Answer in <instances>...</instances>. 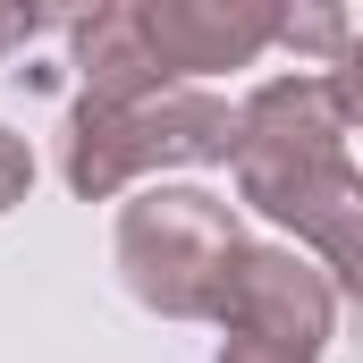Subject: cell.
I'll return each mask as SVG.
<instances>
[{
  "label": "cell",
  "mask_w": 363,
  "mask_h": 363,
  "mask_svg": "<svg viewBox=\"0 0 363 363\" xmlns=\"http://www.w3.org/2000/svg\"><path fill=\"white\" fill-rule=\"evenodd\" d=\"M237 203H254L279 228H304L338 186L355 178L347 161V118L330 101V77H271L237 110Z\"/></svg>",
  "instance_id": "obj_1"
},
{
  "label": "cell",
  "mask_w": 363,
  "mask_h": 363,
  "mask_svg": "<svg viewBox=\"0 0 363 363\" xmlns=\"http://www.w3.org/2000/svg\"><path fill=\"white\" fill-rule=\"evenodd\" d=\"M237 254H245V228L203 186H144L118 211V279L161 321H211Z\"/></svg>",
  "instance_id": "obj_2"
},
{
  "label": "cell",
  "mask_w": 363,
  "mask_h": 363,
  "mask_svg": "<svg viewBox=\"0 0 363 363\" xmlns=\"http://www.w3.org/2000/svg\"><path fill=\"white\" fill-rule=\"evenodd\" d=\"M211 161H237V110L203 85H169L127 110L77 101L68 152H60V169L85 203H110L118 186L152 178V169H211Z\"/></svg>",
  "instance_id": "obj_3"
},
{
  "label": "cell",
  "mask_w": 363,
  "mask_h": 363,
  "mask_svg": "<svg viewBox=\"0 0 363 363\" xmlns=\"http://www.w3.org/2000/svg\"><path fill=\"white\" fill-rule=\"evenodd\" d=\"M220 338H262V347H287V355H313L330 347V330H338V287L330 271L313 262V254H296V245H254L245 237V254H237V271H228V296H220Z\"/></svg>",
  "instance_id": "obj_4"
},
{
  "label": "cell",
  "mask_w": 363,
  "mask_h": 363,
  "mask_svg": "<svg viewBox=\"0 0 363 363\" xmlns=\"http://www.w3.org/2000/svg\"><path fill=\"white\" fill-rule=\"evenodd\" d=\"M144 26L161 43L169 85L178 77H220V68H254L279 43L271 0H144Z\"/></svg>",
  "instance_id": "obj_5"
},
{
  "label": "cell",
  "mask_w": 363,
  "mask_h": 363,
  "mask_svg": "<svg viewBox=\"0 0 363 363\" xmlns=\"http://www.w3.org/2000/svg\"><path fill=\"white\" fill-rule=\"evenodd\" d=\"M68 60H77V85H85L93 110H127V101L169 93L161 43L144 26V0H101V9H85L68 26Z\"/></svg>",
  "instance_id": "obj_6"
},
{
  "label": "cell",
  "mask_w": 363,
  "mask_h": 363,
  "mask_svg": "<svg viewBox=\"0 0 363 363\" xmlns=\"http://www.w3.org/2000/svg\"><path fill=\"white\" fill-rule=\"evenodd\" d=\"M296 245L330 271V287H338V296H363V169L338 186V194H330L304 228H296Z\"/></svg>",
  "instance_id": "obj_7"
},
{
  "label": "cell",
  "mask_w": 363,
  "mask_h": 363,
  "mask_svg": "<svg viewBox=\"0 0 363 363\" xmlns=\"http://www.w3.org/2000/svg\"><path fill=\"white\" fill-rule=\"evenodd\" d=\"M279 43H287L296 60H330V68H338V60H347V43H355V26H347L338 9H321V0H313V9H279Z\"/></svg>",
  "instance_id": "obj_8"
},
{
  "label": "cell",
  "mask_w": 363,
  "mask_h": 363,
  "mask_svg": "<svg viewBox=\"0 0 363 363\" xmlns=\"http://www.w3.org/2000/svg\"><path fill=\"white\" fill-rule=\"evenodd\" d=\"M330 101H338V118H347V127H363V34L347 43V60L330 68Z\"/></svg>",
  "instance_id": "obj_9"
},
{
  "label": "cell",
  "mask_w": 363,
  "mask_h": 363,
  "mask_svg": "<svg viewBox=\"0 0 363 363\" xmlns=\"http://www.w3.org/2000/svg\"><path fill=\"white\" fill-rule=\"evenodd\" d=\"M26 186H34V152H26V135H9V127H0V211H17V203H26Z\"/></svg>",
  "instance_id": "obj_10"
},
{
  "label": "cell",
  "mask_w": 363,
  "mask_h": 363,
  "mask_svg": "<svg viewBox=\"0 0 363 363\" xmlns=\"http://www.w3.org/2000/svg\"><path fill=\"white\" fill-rule=\"evenodd\" d=\"M211 363H313V355H287V347H262V338H220Z\"/></svg>",
  "instance_id": "obj_11"
},
{
  "label": "cell",
  "mask_w": 363,
  "mask_h": 363,
  "mask_svg": "<svg viewBox=\"0 0 363 363\" xmlns=\"http://www.w3.org/2000/svg\"><path fill=\"white\" fill-rule=\"evenodd\" d=\"M34 34H43V9H9V0H0V60H9L17 43H34Z\"/></svg>",
  "instance_id": "obj_12"
}]
</instances>
